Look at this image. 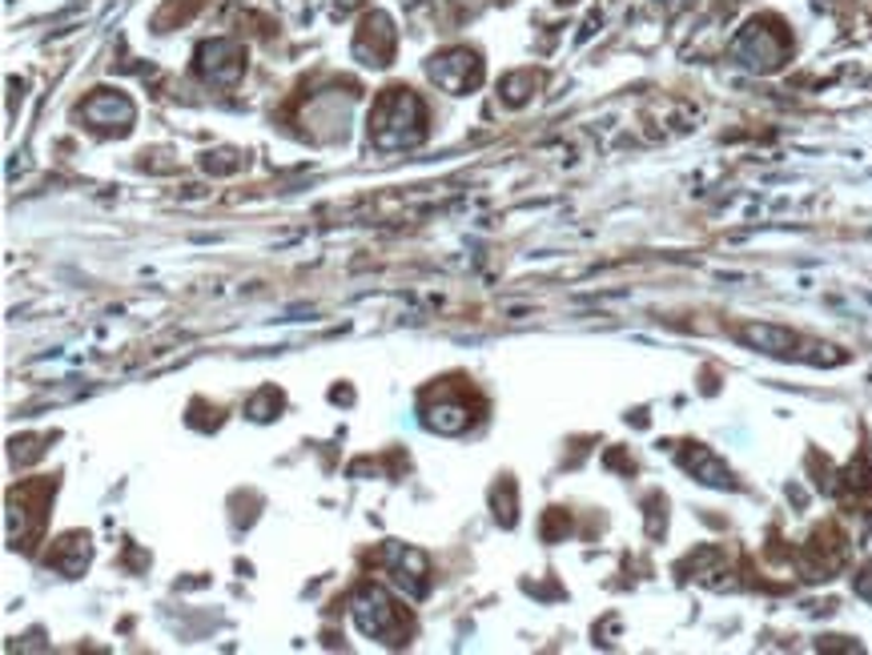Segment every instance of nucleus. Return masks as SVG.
<instances>
[{"label":"nucleus","instance_id":"5","mask_svg":"<svg viewBox=\"0 0 872 655\" xmlns=\"http://www.w3.org/2000/svg\"><path fill=\"white\" fill-rule=\"evenodd\" d=\"M394 49H399V33H394V21L387 13H370L363 16L358 25V37H354V57L370 69H382V65L394 61Z\"/></svg>","mask_w":872,"mask_h":655},{"label":"nucleus","instance_id":"9","mask_svg":"<svg viewBox=\"0 0 872 655\" xmlns=\"http://www.w3.org/2000/svg\"><path fill=\"white\" fill-rule=\"evenodd\" d=\"M382 563H387L390 571H394V583L399 587H406V595H418L426 591V559H423V551H414V547H402V543H390V547H382Z\"/></svg>","mask_w":872,"mask_h":655},{"label":"nucleus","instance_id":"12","mask_svg":"<svg viewBox=\"0 0 872 655\" xmlns=\"http://www.w3.org/2000/svg\"><path fill=\"white\" fill-rule=\"evenodd\" d=\"M527 85H539V77H535V73H515V77H507V81H503V93H507L510 105H523V101L531 97V93H523Z\"/></svg>","mask_w":872,"mask_h":655},{"label":"nucleus","instance_id":"4","mask_svg":"<svg viewBox=\"0 0 872 655\" xmlns=\"http://www.w3.org/2000/svg\"><path fill=\"white\" fill-rule=\"evenodd\" d=\"M426 73H431V81H435L438 89H447L455 97H462V93H471V89L483 85V61H479V53L474 49L438 53V57L426 61Z\"/></svg>","mask_w":872,"mask_h":655},{"label":"nucleus","instance_id":"7","mask_svg":"<svg viewBox=\"0 0 872 655\" xmlns=\"http://www.w3.org/2000/svg\"><path fill=\"white\" fill-rule=\"evenodd\" d=\"M81 117H85L93 129H101V134H125V129L134 125L137 110H134V101L125 97V93L97 89V93H93V97L81 105Z\"/></svg>","mask_w":872,"mask_h":655},{"label":"nucleus","instance_id":"11","mask_svg":"<svg viewBox=\"0 0 872 655\" xmlns=\"http://www.w3.org/2000/svg\"><path fill=\"white\" fill-rule=\"evenodd\" d=\"M684 467L688 471H696L703 479V483H712V486H732V474L720 467V462L708 455V450H691V455H684Z\"/></svg>","mask_w":872,"mask_h":655},{"label":"nucleus","instance_id":"6","mask_svg":"<svg viewBox=\"0 0 872 655\" xmlns=\"http://www.w3.org/2000/svg\"><path fill=\"white\" fill-rule=\"evenodd\" d=\"M197 73L206 77L209 85H238L245 73V53L238 41H206L197 49Z\"/></svg>","mask_w":872,"mask_h":655},{"label":"nucleus","instance_id":"13","mask_svg":"<svg viewBox=\"0 0 872 655\" xmlns=\"http://www.w3.org/2000/svg\"><path fill=\"white\" fill-rule=\"evenodd\" d=\"M869 531H872V522H869Z\"/></svg>","mask_w":872,"mask_h":655},{"label":"nucleus","instance_id":"8","mask_svg":"<svg viewBox=\"0 0 872 655\" xmlns=\"http://www.w3.org/2000/svg\"><path fill=\"white\" fill-rule=\"evenodd\" d=\"M471 423H474L471 402L455 399L450 390H438V394H431V399L423 402V426L426 430H435V435H462Z\"/></svg>","mask_w":872,"mask_h":655},{"label":"nucleus","instance_id":"10","mask_svg":"<svg viewBox=\"0 0 872 655\" xmlns=\"http://www.w3.org/2000/svg\"><path fill=\"white\" fill-rule=\"evenodd\" d=\"M744 342L756 346V351H768V354H788L796 346V338L780 326H744Z\"/></svg>","mask_w":872,"mask_h":655},{"label":"nucleus","instance_id":"1","mask_svg":"<svg viewBox=\"0 0 872 655\" xmlns=\"http://www.w3.org/2000/svg\"><path fill=\"white\" fill-rule=\"evenodd\" d=\"M426 137V105L414 89H387L378 93L375 110H370V141L382 153L394 149H414Z\"/></svg>","mask_w":872,"mask_h":655},{"label":"nucleus","instance_id":"3","mask_svg":"<svg viewBox=\"0 0 872 655\" xmlns=\"http://www.w3.org/2000/svg\"><path fill=\"white\" fill-rule=\"evenodd\" d=\"M351 616L354 623L366 631V635H375V640H387V643H399L402 635V611L394 607V599H390L382 587H375V583H366L363 591L351 599Z\"/></svg>","mask_w":872,"mask_h":655},{"label":"nucleus","instance_id":"2","mask_svg":"<svg viewBox=\"0 0 872 655\" xmlns=\"http://www.w3.org/2000/svg\"><path fill=\"white\" fill-rule=\"evenodd\" d=\"M732 53H736V61L744 65V69H751V73H772V69H780L788 57V33L776 25V21L760 16V21H751V25L739 33Z\"/></svg>","mask_w":872,"mask_h":655}]
</instances>
